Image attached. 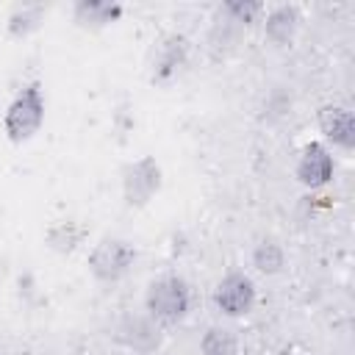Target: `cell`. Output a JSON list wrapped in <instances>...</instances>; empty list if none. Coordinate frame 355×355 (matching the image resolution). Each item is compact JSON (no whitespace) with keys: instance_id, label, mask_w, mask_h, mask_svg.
I'll use <instances>...</instances> for the list:
<instances>
[{"instance_id":"1","label":"cell","mask_w":355,"mask_h":355,"mask_svg":"<svg viewBox=\"0 0 355 355\" xmlns=\"http://www.w3.org/2000/svg\"><path fill=\"white\" fill-rule=\"evenodd\" d=\"M44 116H47L44 86L42 80H28L3 111V133L11 144H25L42 130Z\"/></svg>"},{"instance_id":"2","label":"cell","mask_w":355,"mask_h":355,"mask_svg":"<svg viewBox=\"0 0 355 355\" xmlns=\"http://www.w3.org/2000/svg\"><path fill=\"white\" fill-rule=\"evenodd\" d=\"M191 311V286L183 275L166 272L147 283L144 291V313L155 319L161 327L178 324Z\"/></svg>"},{"instance_id":"3","label":"cell","mask_w":355,"mask_h":355,"mask_svg":"<svg viewBox=\"0 0 355 355\" xmlns=\"http://www.w3.org/2000/svg\"><path fill=\"white\" fill-rule=\"evenodd\" d=\"M139 252L136 247L128 241V239H119V236H103L92 250H89V258H86V266H89V275L97 280V283H119L136 263Z\"/></svg>"},{"instance_id":"4","label":"cell","mask_w":355,"mask_h":355,"mask_svg":"<svg viewBox=\"0 0 355 355\" xmlns=\"http://www.w3.org/2000/svg\"><path fill=\"white\" fill-rule=\"evenodd\" d=\"M122 200L130 208H144L164 186V169L155 155H139L122 169Z\"/></svg>"},{"instance_id":"5","label":"cell","mask_w":355,"mask_h":355,"mask_svg":"<svg viewBox=\"0 0 355 355\" xmlns=\"http://www.w3.org/2000/svg\"><path fill=\"white\" fill-rule=\"evenodd\" d=\"M255 302H258V288H255V280L247 272L230 269L219 277V283L214 288V305L222 316L241 319V316L252 313Z\"/></svg>"},{"instance_id":"6","label":"cell","mask_w":355,"mask_h":355,"mask_svg":"<svg viewBox=\"0 0 355 355\" xmlns=\"http://www.w3.org/2000/svg\"><path fill=\"white\" fill-rule=\"evenodd\" d=\"M114 341L136 355H153L164 344V327L147 313H128L116 322Z\"/></svg>"},{"instance_id":"7","label":"cell","mask_w":355,"mask_h":355,"mask_svg":"<svg viewBox=\"0 0 355 355\" xmlns=\"http://www.w3.org/2000/svg\"><path fill=\"white\" fill-rule=\"evenodd\" d=\"M336 175V161H333V153L327 144L322 141H308L302 144L300 155H297V164H294V178L300 186L316 191V189H324Z\"/></svg>"},{"instance_id":"8","label":"cell","mask_w":355,"mask_h":355,"mask_svg":"<svg viewBox=\"0 0 355 355\" xmlns=\"http://www.w3.org/2000/svg\"><path fill=\"white\" fill-rule=\"evenodd\" d=\"M316 122L324 139L322 144H333L341 153L355 150V114L347 105H322Z\"/></svg>"},{"instance_id":"9","label":"cell","mask_w":355,"mask_h":355,"mask_svg":"<svg viewBox=\"0 0 355 355\" xmlns=\"http://www.w3.org/2000/svg\"><path fill=\"white\" fill-rule=\"evenodd\" d=\"M300 22H302V17H300V8H297V6H288V3L275 6V8L266 11L263 36H266L275 47H286V44L294 42V36H297V31H300Z\"/></svg>"},{"instance_id":"10","label":"cell","mask_w":355,"mask_h":355,"mask_svg":"<svg viewBox=\"0 0 355 355\" xmlns=\"http://www.w3.org/2000/svg\"><path fill=\"white\" fill-rule=\"evenodd\" d=\"M122 11L125 8L119 3H108V0H78L72 6V19L83 31H100L105 25H114L122 17Z\"/></svg>"},{"instance_id":"11","label":"cell","mask_w":355,"mask_h":355,"mask_svg":"<svg viewBox=\"0 0 355 355\" xmlns=\"http://www.w3.org/2000/svg\"><path fill=\"white\" fill-rule=\"evenodd\" d=\"M186 53H189V42L186 36L180 33H172L164 39L161 50H158V61H155V75L153 80H166L169 75H175L180 69V64L186 61Z\"/></svg>"},{"instance_id":"12","label":"cell","mask_w":355,"mask_h":355,"mask_svg":"<svg viewBox=\"0 0 355 355\" xmlns=\"http://www.w3.org/2000/svg\"><path fill=\"white\" fill-rule=\"evenodd\" d=\"M252 266L261 275H280L286 269V250L275 236H263L252 247Z\"/></svg>"},{"instance_id":"13","label":"cell","mask_w":355,"mask_h":355,"mask_svg":"<svg viewBox=\"0 0 355 355\" xmlns=\"http://www.w3.org/2000/svg\"><path fill=\"white\" fill-rule=\"evenodd\" d=\"M239 333L227 324H211L200 338V355H239Z\"/></svg>"},{"instance_id":"14","label":"cell","mask_w":355,"mask_h":355,"mask_svg":"<svg viewBox=\"0 0 355 355\" xmlns=\"http://www.w3.org/2000/svg\"><path fill=\"white\" fill-rule=\"evenodd\" d=\"M86 236H89L86 225H80V222H58V225H53L47 230V247L53 252L69 255V252H75L83 244Z\"/></svg>"},{"instance_id":"15","label":"cell","mask_w":355,"mask_h":355,"mask_svg":"<svg viewBox=\"0 0 355 355\" xmlns=\"http://www.w3.org/2000/svg\"><path fill=\"white\" fill-rule=\"evenodd\" d=\"M225 11L230 14L233 22L250 25V22H255L258 14H263V3H258V0H230V3H225Z\"/></svg>"},{"instance_id":"16","label":"cell","mask_w":355,"mask_h":355,"mask_svg":"<svg viewBox=\"0 0 355 355\" xmlns=\"http://www.w3.org/2000/svg\"><path fill=\"white\" fill-rule=\"evenodd\" d=\"M39 14H42V8L36 6V8H22V11H17L11 19H8V31L14 33V36H25L28 31H33L39 22Z\"/></svg>"}]
</instances>
